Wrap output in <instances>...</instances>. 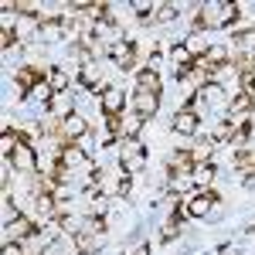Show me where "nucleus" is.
Listing matches in <instances>:
<instances>
[{
    "label": "nucleus",
    "mask_w": 255,
    "mask_h": 255,
    "mask_svg": "<svg viewBox=\"0 0 255 255\" xmlns=\"http://www.w3.org/2000/svg\"><path fill=\"white\" fill-rule=\"evenodd\" d=\"M235 14H238V3H208L197 24H204V27H211V24H228V20H235Z\"/></svg>",
    "instance_id": "f257e3e1"
},
{
    "label": "nucleus",
    "mask_w": 255,
    "mask_h": 255,
    "mask_svg": "<svg viewBox=\"0 0 255 255\" xmlns=\"http://www.w3.org/2000/svg\"><path fill=\"white\" fill-rule=\"evenodd\" d=\"M211 204H215V194H194L191 201H187V215H194V218H204L208 211H211Z\"/></svg>",
    "instance_id": "f03ea898"
},
{
    "label": "nucleus",
    "mask_w": 255,
    "mask_h": 255,
    "mask_svg": "<svg viewBox=\"0 0 255 255\" xmlns=\"http://www.w3.org/2000/svg\"><path fill=\"white\" fill-rule=\"evenodd\" d=\"M85 129H89V123H85L82 116H75V113H72V116H68L65 123H61V133H65L68 139H79L82 133H85Z\"/></svg>",
    "instance_id": "7ed1b4c3"
},
{
    "label": "nucleus",
    "mask_w": 255,
    "mask_h": 255,
    "mask_svg": "<svg viewBox=\"0 0 255 255\" xmlns=\"http://www.w3.org/2000/svg\"><path fill=\"white\" fill-rule=\"evenodd\" d=\"M174 129L180 133V136H194L197 133V116L194 113H180V116H174Z\"/></svg>",
    "instance_id": "20e7f679"
},
{
    "label": "nucleus",
    "mask_w": 255,
    "mask_h": 255,
    "mask_svg": "<svg viewBox=\"0 0 255 255\" xmlns=\"http://www.w3.org/2000/svg\"><path fill=\"white\" fill-rule=\"evenodd\" d=\"M102 109L109 116H116L119 109H123V92L119 89H102Z\"/></svg>",
    "instance_id": "39448f33"
},
{
    "label": "nucleus",
    "mask_w": 255,
    "mask_h": 255,
    "mask_svg": "<svg viewBox=\"0 0 255 255\" xmlns=\"http://www.w3.org/2000/svg\"><path fill=\"white\" fill-rule=\"evenodd\" d=\"M10 160H14V167H20V170H34V167H38V160H34V153H31V146H17Z\"/></svg>",
    "instance_id": "423d86ee"
},
{
    "label": "nucleus",
    "mask_w": 255,
    "mask_h": 255,
    "mask_svg": "<svg viewBox=\"0 0 255 255\" xmlns=\"http://www.w3.org/2000/svg\"><path fill=\"white\" fill-rule=\"evenodd\" d=\"M136 109H139V116H153L157 113V92H139Z\"/></svg>",
    "instance_id": "0eeeda50"
},
{
    "label": "nucleus",
    "mask_w": 255,
    "mask_h": 255,
    "mask_svg": "<svg viewBox=\"0 0 255 255\" xmlns=\"http://www.w3.org/2000/svg\"><path fill=\"white\" fill-rule=\"evenodd\" d=\"M51 113H58V116H72V96H65V92H55L51 96Z\"/></svg>",
    "instance_id": "6e6552de"
},
{
    "label": "nucleus",
    "mask_w": 255,
    "mask_h": 255,
    "mask_svg": "<svg viewBox=\"0 0 255 255\" xmlns=\"http://www.w3.org/2000/svg\"><path fill=\"white\" fill-rule=\"evenodd\" d=\"M139 163H143V153H139L136 146H126V150H123V167H126V174H133Z\"/></svg>",
    "instance_id": "1a4fd4ad"
},
{
    "label": "nucleus",
    "mask_w": 255,
    "mask_h": 255,
    "mask_svg": "<svg viewBox=\"0 0 255 255\" xmlns=\"http://www.w3.org/2000/svg\"><path fill=\"white\" fill-rule=\"evenodd\" d=\"M31 232V221L27 218H14V221H7V238H24Z\"/></svg>",
    "instance_id": "9d476101"
},
{
    "label": "nucleus",
    "mask_w": 255,
    "mask_h": 255,
    "mask_svg": "<svg viewBox=\"0 0 255 255\" xmlns=\"http://www.w3.org/2000/svg\"><path fill=\"white\" fill-rule=\"evenodd\" d=\"M61 34H65V24H61V20H44V24H41V38L44 41H55V38H61Z\"/></svg>",
    "instance_id": "9b49d317"
},
{
    "label": "nucleus",
    "mask_w": 255,
    "mask_h": 255,
    "mask_svg": "<svg viewBox=\"0 0 255 255\" xmlns=\"http://www.w3.org/2000/svg\"><path fill=\"white\" fill-rule=\"evenodd\" d=\"M139 89H143V92H157L160 89L157 72H139Z\"/></svg>",
    "instance_id": "f8f14e48"
},
{
    "label": "nucleus",
    "mask_w": 255,
    "mask_h": 255,
    "mask_svg": "<svg viewBox=\"0 0 255 255\" xmlns=\"http://www.w3.org/2000/svg\"><path fill=\"white\" fill-rule=\"evenodd\" d=\"M79 163H85V153L82 150H65L61 153V167H79Z\"/></svg>",
    "instance_id": "ddd939ff"
},
{
    "label": "nucleus",
    "mask_w": 255,
    "mask_h": 255,
    "mask_svg": "<svg viewBox=\"0 0 255 255\" xmlns=\"http://www.w3.org/2000/svg\"><path fill=\"white\" fill-rule=\"evenodd\" d=\"M113 58H116L123 68H129V44H116V48H113Z\"/></svg>",
    "instance_id": "4468645a"
},
{
    "label": "nucleus",
    "mask_w": 255,
    "mask_h": 255,
    "mask_svg": "<svg viewBox=\"0 0 255 255\" xmlns=\"http://www.w3.org/2000/svg\"><path fill=\"white\" fill-rule=\"evenodd\" d=\"M0 150H3V157H14V150H17V139L10 136V133H3V139H0Z\"/></svg>",
    "instance_id": "2eb2a0df"
},
{
    "label": "nucleus",
    "mask_w": 255,
    "mask_h": 255,
    "mask_svg": "<svg viewBox=\"0 0 255 255\" xmlns=\"http://www.w3.org/2000/svg\"><path fill=\"white\" fill-rule=\"evenodd\" d=\"M170 55H174V61H180V65H191V51H187V44H177Z\"/></svg>",
    "instance_id": "dca6fc26"
},
{
    "label": "nucleus",
    "mask_w": 255,
    "mask_h": 255,
    "mask_svg": "<svg viewBox=\"0 0 255 255\" xmlns=\"http://www.w3.org/2000/svg\"><path fill=\"white\" fill-rule=\"evenodd\" d=\"M249 102H252V99L242 92V96H235L232 102H228V109H232V113H242V109H249Z\"/></svg>",
    "instance_id": "f3484780"
},
{
    "label": "nucleus",
    "mask_w": 255,
    "mask_h": 255,
    "mask_svg": "<svg viewBox=\"0 0 255 255\" xmlns=\"http://www.w3.org/2000/svg\"><path fill=\"white\" fill-rule=\"evenodd\" d=\"M123 133H126V136L139 133V116H129V119H126V123H123Z\"/></svg>",
    "instance_id": "a211bd4d"
},
{
    "label": "nucleus",
    "mask_w": 255,
    "mask_h": 255,
    "mask_svg": "<svg viewBox=\"0 0 255 255\" xmlns=\"http://www.w3.org/2000/svg\"><path fill=\"white\" fill-rule=\"evenodd\" d=\"M65 85H68V79H65V72H55V75H51V89H55V92H61Z\"/></svg>",
    "instance_id": "6ab92c4d"
},
{
    "label": "nucleus",
    "mask_w": 255,
    "mask_h": 255,
    "mask_svg": "<svg viewBox=\"0 0 255 255\" xmlns=\"http://www.w3.org/2000/svg\"><path fill=\"white\" fill-rule=\"evenodd\" d=\"M157 17H160V20H170V17H177V7H174V3H163Z\"/></svg>",
    "instance_id": "aec40b11"
},
{
    "label": "nucleus",
    "mask_w": 255,
    "mask_h": 255,
    "mask_svg": "<svg viewBox=\"0 0 255 255\" xmlns=\"http://www.w3.org/2000/svg\"><path fill=\"white\" fill-rule=\"evenodd\" d=\"M208 180H211V170H208V167H204V170H194V184L197 187H204Z\"/></svg>",
    "instance_id": "412c9836"
},
{
    "label": "nucleus",
    "mask_w": 255,
    "mask_h": 255,
    "mask_svg": "<svg viewBox=\"0 0 255 255\" xmlns=\"http://www.w3.org/2000/svg\"><path fill=\"white\" fill-rule=\"evenodd\" d=\"M204 96L211 99V102H225V96H221V89H218V85H208V89H204Z\"/></svg>",
    "instance_id": "4be33fe9"
},
{
    "label": "nucleus",
    "mask_w": 255,
    "mask_h": 255,
    "mask_svg": "<svg viewBox=\"0 0 255 255\" xmlns=\"http://www.w3.org/2000/svg\"><path fill=\"white\" fill-rule=\"evenodd\" d=\"M208 61H225V48H211L208 51ZM208 61H201V65H208Z\"/></svg>",
    "instance_id": "5701e85b"
},
{
    "label": "nucleus",
    "mask_w": 255,
    "mask_h": 255,
    "mask_svg": "<svg viewBox=\"0 0 255 255\" xmlns=\"http://www.w3.org/2000/svg\"><path fill=\"white\" fill-rule=\"evenodd\" d=\"M3 255H24V252H20V245H14V242H7V245H3Z\"/></svg>",
    "instance_id": "b1692460"
},
{
    "label": "nucleus",
    "mask_w": 255,
    "mask_h": 255,
    "mask_svg": "<svg viewBox=\"0 0 255 255\" xmlns=\"http://www.w3.org/2000/svg\"><path fill=\"white\" fill-rule=\"evenodd\" d=\"M245 85H249V89H252V92H255V72H252V75H249V82H245Z\"/></svg>",
    "instance_id": "393cba45"
}]
</instances>
